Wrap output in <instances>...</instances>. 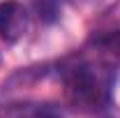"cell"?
<instances>
[{
    "label": "cell",
    "mask_w": 120,
    "mask_h": 118,
    "mask_svg": "<svg viewBox=\"0 0 120 118\" xmlns=\"http://www.w3.org/2000/svg\"><path fill=\"white\" fill-rule=\"evenodd\" d=\"M97 46L102 49L104 56H109V58H113V60H120V30L99 37L97 39Z\"/></svg>",
    "instance_id": "3"
},
{
    "label": "cell",
    "mask_w": 120,
    "mask_h": 118,
    "mask_svg": "<svg viewBox=\"0 0 120 118\" xmlns=\"http://www.w3.org/2000/svg\"><path fill=\"white\" fill-rule=\"evenodd\" d=\"M32 118H60L56 111H51V109H39V111H35Z\"/></svg>",
    "instance_id": "5"
},
{
    "label": "cell",
    "mask_w": 120,
    "mask_h": 118,
    "mask_svg": "<svg viewBox=\"0 0 120 118\" xmlns=\"http://www.w3.org/2000/svg\"><path fill=\"white\" fill-rule=\"evenodd\" d=\"M28 30V12L19 0L0 2V37L5 42H19Z\"/></svg>",
    "instance_id": "2"
},
{
    "label": "cell",
    "mask_w": 120,
    "mask_h": 118,
    "mask_svg": "<svg viewBox=\"0 0 120 118\" xmlns=\"http://www.w3.org/2000/svg\"><path fill=\"white\" fill-rule=\"evenodd\" d=\"M37 12H39V19L53 21L60 14V2L58 0H37Z\"/></svg>",
    "instance_id": "4"
},
{
    "label": "cell",
    "mask_w": 120,
    "mask_h": 118,
    "mask_svg": "<svg viewBox=\"0 0 120 118\" xmlns=\"http://www.w3.org/2000/svg\"><path fill=\"white\" fill-rule=\"evenodd\" d=\"M65 97L81 114H97L109 102V79L88 65L72 67L65 74Z\"/></svg>",
    "instance_id": "1"
}]
</instances>
